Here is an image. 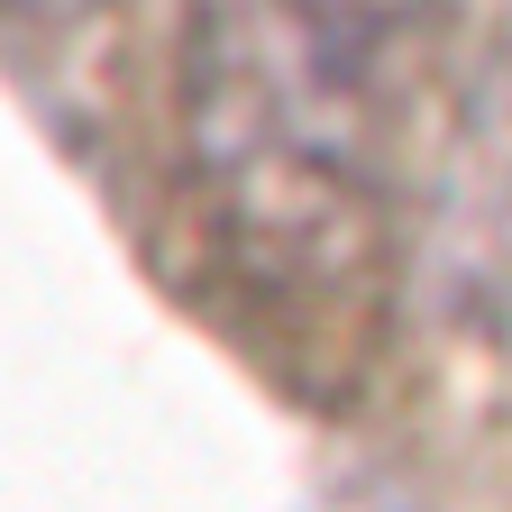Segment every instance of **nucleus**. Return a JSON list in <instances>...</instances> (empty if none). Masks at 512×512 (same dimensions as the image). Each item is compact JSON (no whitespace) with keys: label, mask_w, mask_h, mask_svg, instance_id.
I'll return each instance as SVG.
<instances>
[{"label":"nucleus","mask_w":512,"mask_h":512,"mask_svg":"<svg viewBox=\"0 0 512 512\" xmlns=\"http://www.w3.org/2000/svg\"><path fill=\"white\" fill-rule=\"evenodd\" d=\"M448 0H192L183 119L247 229L357 220L412 37Z\"/></svg>","instance_id":"nucleus-1"},{"label":"nucleus","mask_w":512,"mask_h":512,"mask_svg":"<svg viewBox=\"0 0 512 512\" xmlns=\"http://www.w3.org/2000/svg\"><path fill=\"white\" fill-rule=\"evenodd\" d=\"M92 0H0V19H74Z\"/></svg>","instance_id":"nucleus-2"}]
</instances>
